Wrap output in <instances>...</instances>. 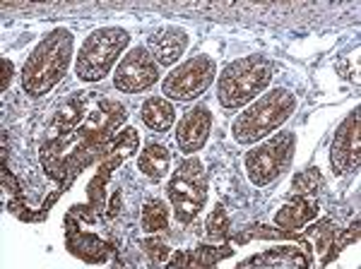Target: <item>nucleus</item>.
Listing matches in <instances>:
<instances>
[{
  "instance_id": "13",
  "label": "nucleus",
  "mask_w": 361,
  "mask_h": 269,
  "mask_svg": "<svg viewBox=\"0 0 361 269\" xmlns=\"http://www.w3.org/2000/svg\"><path fill=\"white\" fill-rule=\"evenodd\" d=\"M188 32L180 27H161L149 37L147 41V51L149 56L157 61V65L161 68H171L173 63L180 61V56L188 49Z\"/></svg>"
},
{
  "instance_id": "8",
  "label": "nucleus",
  "mask_w": 361,
  "mask_h": 269,
  "mask_svg": "<svg viewBox=\"0 0 361 269\" xmlns=\"http://www.w3.org/2000/svg\"><path fill=\"white\" fill-rule=\"evenodd\" d=\"M159 82V65L145 46H135L121 58L114 73V85L123 94H140Z\"/></svg>"
},
{
  "instance_id": "29",
  "label": "nucleus",
  "mask_w": 361,
  "mask_h": 269,
  "mask_svg": "<svg viewBox=\"0 0 361 269\" xmlns=\"http://www.w3.org/2000/svg\"><path fill=\"white\" fill-rule=\"evenodd\" d=\"M118 204H121V192H116L114 200H111V207H109V216H116V214H118Z\"/></svg>"
},
{
  "instance_id": "6",
  "label": "nucleus",
  "mask_w": 361,
  "mask_h": 269,
  "mask_svg": "<svg viewBox=\"0 0 361 269\" xmlns=\"http://www.w3.org/2000/svg\"><path fill=\"white\" fill-rule=\"evenodd\" d=\"M169 200L173 204V212L180 224H190L207 200V178H205V163L195 156L180 161L169 180Z\"/></svg>"
},
{
  "instance_id": "10",
  "label": "nucleus",
  "mask_w": 361,
  "mask_h": 269,
  "mask_svg": "<svg viewBox=\"0 0 361 269\" xmlns=\"http://www.w3.org/2000/svg\"><path fill=\"white\" fill-rule=\"evenodd\" d=\"M126 120L128 111L123 104L114 101V99H97V104L87 111L82 123L75 127V134L82 139H92V142H106L123 127Z\"/></svg>"
},
{
  "instance_id": "18",
  "label": "nucleus",
  "mask_w": 361,
  "mask_h": 269,
  "mask_svg": "<svg viewBox=\"0 0 361 269\" xmlns=\"http://www.w3.org/2000/svg\"><path fill=\"white\" fill-rule=\"evenodd\" d=\"M229 255H231L229 245H200V248H195V250H180L171 260H166V265L169 267H212Z\"/></svg>"
},
{
  "instance_id": "7",
  "label": "nucleus",
  "mask_w": 361,
  "mask_h": 269,
  "mask_svg": "<svg viewBox=\"0 0 361 269\" xmlns=\"http://www.w3.org/2000/svg\"><path fill=\"white\" fill-rule=\"evenodd\" d=\"M214 77H217V63L209 56H195L166 75L161 82V92L173 101H193L205 94Z\"/></svg>"
},
{
  "instance_id": "2",
  "label": "nucleus",
  "mask_w": 361,
  "mask_h": 269,
  "mask_svg": "<svg viewBox=\"0 0 361 269\" xmlns=\"http://www.w3.org/2000/svg\"><path fill=\"white\" fill-rule=\"evenodd\" d=\"M296 111V96L294 92L277 87V89L263 92L248 108H243L236 115L231 134L238 144H255L260 139L270 137L284 125Z\"/></svg>"
},
{
  "instance_id": "23",
  "label": "nucleus",
  "mask_w": 361,
  "mask_h": 269,
  "mask_svg": "<svg viewBox=\"0 0 361 269\" xmlns=\"http://www.w3.org/2000/svg\"><path fill=\"white\" fill-rule=\"evenodd\" d=\"M320 188H323V175L318 168H304L292 180V192L301 197H313Z\"/></svg>"
},
{
  "instance_id": "9",
  "label": "nucleus",
  "mask_w": 361,
  "mask_h": 269,
  "mask_svg": "<svg viewBox=\"0 0 361 269\" xmlns=\"http://www.w3.org/2000/svg\"><path fill=\"white\" fill-rule=\"evenodd\" d=\"M137 144H140V134L135 127H126V130L116 132L111 137L109 156L104 161H99L94 178L87 185V197H90V204L94 207V212L104 209V190H106V183H109V178H111V173L128 159V156L135 154Z\"/></svg>"
},
{
  "instance_id": "1",
  "label": "nucleus",
  "mask_w": 361,
  "mask_h": 269,
  "mask_svg": "<svg viewBox=\"0 0 361 269\" xmlns=\"http://www.w3.org/2000/svg\"><path fill=\"white\" fill-rule=\"evenodd\" d=\"M70 61H73V34L66 27L51 29L46 37L34 46L22 68V89L27 96L39 99L66 77Z\"/></svg>"
},
{
  "instance_id": "21",
  "label": "nucleus",
  "mask_w": 361,
  "mask_h": 269,
  "mask_svg": "<svg viewBox=\"0 0 361 269\" xmlns=\"http://www.w3.org/2000/svg\"><path fill=\"white\" fill-rule=\"evenodd\" d=\"M140 224H142V231H147V233L166 231V226H169V209H166V204L161 202V200L145 202L142 216H140Z\"/></svg>"
},
{
  "instance_id": "27",
  "label": "nucleus",
  "mask_w": 361,
  "mask_h": 269,
  "mask_svg": "<svg viewBox=\"0 0 361 269\" xmlns=\"http://www.w3.org/2000/svg\"><path fill=\"white\" fill-rule=\"evenodd\" d=\"M345 73V77L349 82H354V85H359V49L354 51L352 58H347V70H342Z\"/></svg>"
},
{
  "instance_id": "22",
  "label": "nucleus",
  "mask_w": 361,
  "mask_h": 269,
  "mask_svg": "<svg viewBox=\"0 0 361 269\" xmlns=\"http://www.w3.org/2000/svg\"><path fill=\"white\" fill-rule=\"evenodd\" d=\"M205 236H207V241H214V243H224L226 238H229V214H226L224 204H217V207L209 212L205 221Z\"/></svg>"
},
{
  "instance_id": "5",
  "label": "nucleus",
  "mask_w": 361,
  "mask_h": 269,
  "mask_svg": "<svg viewBox=\"0 0 361 269\" xmlns=\"http://www.w3.org/2000/svg\"><path fill=\"white\" fill-rule=\"evenodd\" d=\"M296 149V134L289 130L272 132L270 137L263 139L258 147H253L243 159L248 180L258 188L272 185L275 180L289 168Z\"/></svg>"
},
{
  "instance_id": "20",
  "label": "nucleus",
  "mask_w": 361,
  "mask_h": 269,
  "mask_svg": "<svg viewBox=\"0 0 361 269\" xmlns=\"http://www.w3.org/2000/svg\"><path fill=\"white\" fill-rule=\"evenodd\" d=\"M169 166H171V154H169V149L159 142H147L142 154L137 156V168L147 175L149 180L166 178Z\"/></svg>"
},
{
  "instance_id": "16",
  "label": "nucleus",
  "mask_w": 361,
  "mask_h": 269,
  "mask_svg": "<svg viewBox=\"0 0 361 269\" xmlns=\"http://www.w3.org/2000/svg\"><path fill=\"white\" fill-rule=\"evenodd\" d=\"M318 214V202L313 197H301L294 195V200H289L284 207L277 209L275 214V226L287 231H296L301 226H306L308 221H313Z\"/></svg>"
},
{
  "instance_id": "25",
  "label": "nucleus",
  "mask_w": 361,
  "mask_h": 269,
  "mask_svg": "<svg viewBox=\"0 0 361 269\" xmlns=\"http://www.w3.org/2000/svg\"><path fill=\"white\" fill-rule=\"evenodd\" d=\"M308 236H311L313 241H316L318 253H325V250L330 248V243L335 241L337 226L330 219H320V221H316V224L311 226V229H308Z\"/></svg>"
},
{
  "instance_id": "4",
  "label": "nucleus",
  "mask_w": 361,
  "mask_h": 269,
  "mask_svg": "<svg viewBox=\"0 0 361 269\" xmlns=\"http://www.w3.org/2000/svg\"><path fill=\"white\" fill-rule=\"evenodd\" d=\"M128 44L130 34L121 27H102L92 32L75 58V75L82 82H102L109 77L114 65H118Z\"/></svg>"
},
{
  "instance_id": "15",
  "label": "nucleus",
  "mask_w": 361,
  "mask_h": 269,
  "mask_svg": "<svg viewBox=\"0 0 361 269\" xmlns=\"http://www.w3.org/2000/svg\"><path fill=\"white\" fill-rule=\"evenodd\" d=\"M311 265V255L308 250H296L294 245H279V248L265 250L263 255H253L243 260L238 267H308Z\"/></svg>"
},
{
  "instance_id": "26",
  "label": "nucleus",
  "mask_w": 361,
  "mask_h": 269,
  "mask_svg": "<svg viewBox=\"0 0 361 269\" xmlns=\"http://www.w3.org/2000/svg\"><path fill=\"white\" fill-rule=\"evenodd\" d=\"M145 253H147L149 262H152L154 267L164 265V262L169 260V255H171V250H169V245L161 241V238H147V241L142 243Z\"/></svg>"
},
{
  "instance_id": "14",
  "label": "nucleus",
  "mask_w": 361,
  "mask_h": 269,
  "mask_svg": "<svg viewBox=\"0 0 361 269\" xmlns=\"http://www.w3.org/2000/svg\"><path fill=\"white\" fill-rule=\"evenodd\" d=\"M66 243H68V250L73 253L75 257H80V260L90 262V265H99V262L106 260L109 255V245L102 243L97 236H92V233H85L80 231V226L75 224V216H66Z\"/></svg>"
},
{
  "instance_id": "19",
  "label": "nucleus",
  "mask_w": 361,
  "mask_h": 269,
  "mask_svg": "<svg viewBox=\"0 0 361 269\" xmlns=\"http://www.w3.org/2000/svg\"><path fill=\"white\" fill-rule=\"evenodd\" d=\"M140 118H142L145 125L154 132H166L169 127L176 120V111H173V104L164 96H149L147 101L140 108Z\"/></svg>"
},
{
  "instance_id": "12",
  "label": "nucleus",
  "mask_w": 361,
  "mask_h": 269,
  "mask_svg": "<svg viewBox=\"0 0 361 269\" xmlns=\"http://www.w3.org/2000/svg\"><path fill=\"white\" fill-rule=\"evenodd\" d=\"M209 130H212V113L207 106L197 104L188 111L185 115H180V123L176 125V142L183 154H195L205 147Z\"/></svg>"
},
{
  "instance_id": "24",
  "label": "nucleus",
  "mask_w": 361,
  "mask_h": 269,
  "mask_svg": "<svg viewBox=\"0 0 361 269\" xmlns=\"http://www.w3.org/2000/svg\"><path fill=\"white\" fill-rule=\"evenodd\" d=\"M357 241H359V219H354V224L349 226L347 231H337L335 241L330 243V248L323 253V260H320V265H330V262H333L335 257L347 248V245H352V243H357Z\"/></svg>"
},
{
  "instance_id": "28",
  "label": "nucleus",
  "mask_w": 361,
  "mask_h": 269,
  "mask_svg": "<svg viewBox=\"0 0 361 269\" xmlns=\"http://www.w3.org/2000/svg\"><path fill=\"white\" fill-rule=\"evenodd\" d=\"M0 65H3V82H0V92H8L10 82H13V63L8 58H0Z\"/></svg>"
},
{
  "instance_id": "11",
  "label": "nucleus",
  "mask_w": 361,
  "mask_h": 269,
  "mask_svg": "<svg viewBox=\"0 0 361 269\" xmlns=\"http://www.w3.org/2000/svg\"><path fill=\"white\" fill-rule=\"evenodd\" d=\"M361 108L357 106L337 127L335 139L330 144V166L337 175L359 171L361 163Z\"/></svg>"
},
{
  "instance_id": "17",
  "label": "nucleus",
  "mask_w": 361,
  "mask_h": 269,
  "mask_svg": "<svg viewBox=\"0 0 361 269\" xmlns=\"http://www.w3.org/2000/svg\"><path fill=\"white\" fill-rule=\"evenodd\" d=\"M87 104H90V94L75 92V94L61 106V111L56 113L54 123H51L49 137H61V134L75 132V127H78L80 123H82L85 115H87Z\"/></svg>"
},
{
  "instance_id": "3",
  "label": "nucleus",
  "mask_w": 361,
  "mask_h": 269,
  "mask_svg": "<svg viewBox=\"0 0 361 269\" xmlns=\"http://www.w3.org/2000/svg\"><path fill=\"white\" fill-rule=\"evenodd\" d=\"M275 65L263 56H246L238 61L229 63L217 85V99L224 108L236 111L246 106L248 101L258 99L270 87Z\"/></svg>"
}]
</instances>
